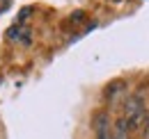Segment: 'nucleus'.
<instances>
[{
	"label": "nucleus",
	"mask_w": 149,
	"mask_h": 139,
	"mask_svg": "<svg viewBox=\"0 0 149 139\" xmlns=\"http://www.w3.org/2000/svg\"><path fill=\"white\" fill-rule=\"evenodd\" d=\"M147 105H145V98H142V94H131L129 98L124 100V114H122V119L126 121L129 125V130H135V128H140L142 123L147 121Z\"/></svg>",
	"instance_id": "f257e3e1"
},
{
	"label": "nucleus",
	"mask_w": 149,
	"mask_h": 139,
	"mask_svg": "<svg viewBox=\"0 0 149 139\" xmlns=\"http://www.w3.org/2000/svg\"><path fill=\"white\" fill-rule=\"evenodd\" d=\"M94 135L96 139H110L112 137V125H110V119L106 112H99L94 116Z\"/></svg>",
	"instance_id": "f03ea898"
},
{
	"label": "nucleus",
	"mask_w": 149,
	"mask_h": 139,
	"mask_svg": "<svg viewBox=\"0 0 149 139\" xmlns=\"http://www.w3.org/2000/svg\"><path fill=\"white\" fill-rule=\"evenodd\" d=\"M7 41H23V43H30V30L28 28H23V25H12L9 30H7Z\"/></svg>",
	"instance_id": "7ed1b4c3"
},
{
	"label": "nucleus",
	"mask_w": 149,
	"mask_h": 139,
	"mask_svg": "<svg viewBox=\"0 0 149 139\" xmlns=\"http://www.w3.org/2000/svg\"><path fill=\"white\" fill-rule=\"evenodd\" d=\"M124 89H126V82H124V80H112V82H108L106 89H103V98H106L108 103H112L117 96H122Z\"/></svg>",
	"instance_id": "20e7f679"
},
{
	"label": "nucleus",
	"mask_w": 149,
	"mask_h": 139,
	"mask_svg": "<svg viewBox=\"0 0 149 139\" xmlns=\"http://www.w3.org/2000/svg\"><path fill=\"white\" fill-rule=\"evenodd\" d=\"M129 125H126V121L119 116L117 121H115V125H112V137L110 139H129Z\"/></svg>",
	"instance_id": "39448f33"
},
{
	"label": "nucleus",
	"mask_w": 149,
	"mask_h": 139,
	"mask_svg": "<svg viewBox=\"0 0 149 139\" xmlns=\"http://www.w3.org/2000/svg\"><path fill=\"white\" fill-rule=\"evenodd\" d=\"M28 14H32V7L21 9V14H19V25H23V21H25V16H28Z\"/></svg>",
	"instance_id": "423d86ee"
},
{
	"label": "nucleus",
	"mask_w": 149,
	"mask_h": 139,
	"mask_svg": "<svg viewBox=\"0 0 149 139\" xmlns=\"http://www.w3.org/2000/svg\"><path fill=\"white\" fill-rule=\"evenodd\" d=\"M83 18H85V12H74L71 14V23H80Z\"/></svg>",
	"instance_id": "0eeeda50"
},
{
	"label": "nucleus",
	"mask_w": 149,
	"mask_h": 139,
	"mask_svg": "<svg viewBox=\"0 0 149 139\" xmlns=\"http://www.w3.org/2000/svg\"><path fill=\"white\" fill-rule=\"evenodd\" d=\"M9 5H12V0H0V14H2V12H5Z\"/></svg>",
	"instance_id": "6e6552de"
},
{
	"label": "nucleus",
	"mask_w": 149,
	"mask_h": 139,
	"mask_svg": "<svg viewBox=\"0 0 149 139\" xmlns=\"http://www.w3.org/2000/svg\"><path fill=\"white\" fill-rule=\"evenodd\" d=\"M142 135H145V139H149V114H147V121H145V132Z\"/></svg>",
	"instance_id": "1a4fd4ad"
}]
</instances>
